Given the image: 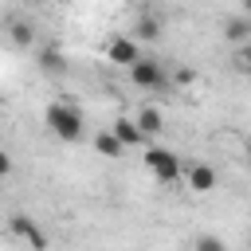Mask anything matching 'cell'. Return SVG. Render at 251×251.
Returning a JSON list of instances; mask_svg holds the SVG:
<instances>
[{
	"instance_id": "6da1fadb",
	"label": "cell",
	"mask_w": 251,
	"mask_h": 251,
	"mask_svg": "<svg viewBox=\"0 0 251 251\" xmlns=\"http://www.w3.org/2000/svg\"><path fill=\"white\" fill-rule=\"evenodd\" d=\"M43 122H47V129H51L59 141H78V137H82V114H78L75 106H67V102H51V106L43 110Z\"/></svg>"
},
{
	"instance_id": "7a4b0ae2",
	"label": "cell",
	"mask_w": 251,
	"mask_h": 251,
	"mask_svg": "<svg viewBox=\"0 0 251 251\" xmlns=\"http://www.w3.org/2000/svg\"><path fill=\"white\" fill-rule=\"evenodd\" d=\"M145 169L161 180V184H173V180H180L184 176V165H180V157L173 153V149H165V145H153V149H145Z\"/></svg>"
},
{
	"instance_id": "3957f363",
	"label": "cell",
	"mask_w": 251,
	"mask_h": 251,
	"mask_svg": "<svg viewBox=\"0 0 251 251\" xmlns=\"http://www.w3.org/2000/svg\"><path fill=\"white\" fill-rule=\"evenodd\" d=\"M129 78H133V86H141V90H165V86H169L165 67L153 63V59H137V63L129 67Z\"/></svg>"
},
{
	"instance_id": "277c9868",
	"label": "cell",
	"mask_w": 251,
	"mask_h": 251,
	"mask_svg": "<svg viewBox=\"0 0 251 251\" xmlns=\"http://www.w3.org/2000/svg\"><path fill=\"white\" fill-rule=\"evenodd\" d=\"M106 55H110V63H118V67H133V63L141 59V47H137L133 35H118V39H110Z\"/></svg>"
},
{
	"instance_id": "5b68a950",
	"label": "cell",
	"mask_w": 251,
	"mask_h": 251,
	"mask_svg": "<svg viewBox=\"0 0 251 251\" xmlns=\"http://www.w3.org/2000/svg\"><path fill=\"white\" fill-rule=\"evenodd\" d=\"M184 180H188L192 192H212L216 188V169L204 165V161H192V165H184Z\"/></svg>"
},
{
	"instance_id": "8992f818",
	"label": "cell",
	"mask_w": 251,
	"mask_h": 251,
	"mask_svg": "<svg viewBox=\"0 0 251 251\" xmlns=\"http://www.w3.org/2000/svg\"><path fill=\"white\" fill-rule=\"evenodd\" d=\"M110 129L118 133V141H122L126 149H133V145H141V141H145V129L137 126V118H118Z\"/></svg>"
},
{
	"instance_id": "52a82bcc",
	"label": "cell",
	"mask_w": 251,
	"mask_h": 251,
	"mask_svg": "<svg viewBox=\"0 0 251 251\" xmlns=\"http://www.w3.org/2000/svg\"><path fill=\"white\" fill-rule=\"evenodd\" d=\"M12 231H16L24 243H31V247H47V235L35 231V224H27V216H12Z\"/></svg>"
},
{
	"instance_id": "ba28073f",
	"label": "cell",
	"mask_w": 251,
	"mask_h": 251,
	"mask_svg": "<svg viewBox=\"0 0 251 251\" xmlns=\"http://www.w3.org/2000/svg\"><path fill=\"white\" fill-rule=\"evenodd\" d=\"M94 149H98L102 157H122V153H126V145L118 141V133H114V129H102V133H94Z\"/></svg>"
},
{
	"instance_id": "9c48e42d",
	"label": "cell",
	"mask_w": 251,
	"mask_h": 251,
	"mask_svg": "<svg viewBox=\"0 0 251 251\" xmlns=\"http://www.w3.org/2000/svg\"><path fill=\"white\" fill-rule=\"evenodd\" d=\"M39 67H43L47 75H63V71H67V59H63L59 47H43V51H39Z\"/></svg>"
},
{
	"instance_id": "30bf717a",
	"label": "cell",
	"mask_w": 251,
	"mask_h": 251,
	"mask_svg": "<svg viewBox=\"0 0 251 251\" xmlns=\"http://www.w3.org/2000/svg\"><path fill=\"white\" fill-rule=\"evenodd\" d=\"M157 35H161V20L145 12V16L133 24V39H157Z\"/></svg>"
},
{
	"instance_id": "8fae6325",
	"label": "cell",
	"mask_w": 251,
	"mask_h": 251,
	"mask_svg": "<svg viewBox=\"0 0 251 251\" xmlns=\"http://www.w3.org/2000/svg\"><path fill=\"white\" fill-rule=\"evenodd\" d=\"M161 122H165V118H161V110H157V106H145V110L137 114V126L145 129V137H149V133H157V129H161Z\"/></svg>"
},
{
	"instance_id": "7c38bea8",
	"label": "cell",
	"mask_w": 251,
	"mask_h": 251,
	"mask_svg": "<svg viewBox=\"0 0 251 251\" xmlns=\"http://www.w3.org/2000/svg\"><path fill=\"white\" fill-rule=\"evenodd\" d=\"M12 39H16L20 47H31V39H35V31H31V24H24V20H16V24H12Z\"/></svg>"
},
{
	"instance_id": "4fadbf2b",
	"label": "cell",
	"mask_w": 251,
	"mask_h": 251,
	"mask_svg": "<svg viewBox=\"0 0 251 251\" xmlns=\"http://www.w3.org/2000/svg\"><path fill=\"white\" fill-rule=\"evenodd\" d=\"M227 39H251V24L247 20H227Z\"/></svg>"
},
{
	"instance_id": "5bb4252c",
	"label": "cell",
	"mask_w": 251,
	"mask_h": 251,
	"mask_svg": "<svg viewBox=\"0 0 251 251\" xmlns=\"http://www.w3.org/2000/svg\"><path fill=\"white\" fill-rule=\"evenodd\" d=\"M196 247H200V251H224V239H216V235H200Z\"/></svg>"
},
{
	"instance_id": "9a60e30c",
	"label": "cell",
	"mask_w": 251,
	"mask_h": 251,
	"mask_svg": "<svg viewBox=\"0 0 251 251\" xmlns=\"http://www.w3.org/2000/svg\"><path fill=\"white\" fill-rule=\"evenodd\" d=\"M8 173H12V157L0 149V176H8Z\"/></svg>"
},
{
	"instance_id": "2e32d148",
	"label": "cell",
	"mask_w": 251,
	"mask_h": 251,
	"mask_svg": "<svg viewBox=\"0 0 251 251\" xmlns=\"http://www.w3.org/2000/svg\"><path fill=\"white\" fill-rule=\"evenodd\" d=\"M243 67H247V71H251V39H247V43H243Z\"/></svg>"
},
{
	"instance_id": "e0dca14e",
	"label": "cell",
	"mask_w": 251,
	"mask_h": 251,
	"mask_svg": "<svg viewBox=\"0 0 251 251\" xmlns=\"http://www.w3.org/2000/svg\"><path fill=\"white\" fill-rule=\"evenodd\" d=\"M239 4H243V12H251V0H239Z\"/></svg>"
},
{
	"instance_id": "ac0fdd59",
	"label": "cell",
	"mask_w": 251,
	"mask_h": 251,
	"mask_svg": "<svg viewBox=\"0 0 251 251\" xmlns=\"http://www.w3.org/2000/svg\"><path fill=\"white\" fill-rule=\"evenodd\" d=\"M247 157H251V137H247Z\"/></svg>"
}]
</instances>
